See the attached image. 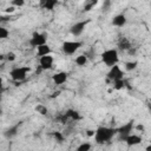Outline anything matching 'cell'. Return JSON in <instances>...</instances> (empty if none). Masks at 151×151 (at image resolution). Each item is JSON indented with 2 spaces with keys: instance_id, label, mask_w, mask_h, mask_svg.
<instances>
[{
  "instance_id": "obj_29",
  "label": "cell",
  "mask_w": 151,
  "mask_h": 151,
  "mask_svg": "<svg viewBox=\"0 0 151 151\" xmlns=\"http://www.w3.org/2000/svg\"><path fill=\"white\" fill-rule=\"evenodd\" d=\"M86 134H87L88 137H93V136H94V130H87V131H86Z\"/></svg>"
},
{
  "instance_id": "obj_1",
  "label": "cell",
  "mask_w": 151,
  "mask_h": 151,
  "mask_svg": "<svg viewBox=\"0 0 151 151\" xmlns=\"http://www.w3.org/2000/svg\"><path fill=\"white\" fill-rule=\"evenodd\" d=\"M117 134V129L107 127V126H99L94 130V142L97 144H105L110 142Z\"/></svg>"
},
{
  "instance_id": "obj_11",
  "label": "cell",
  "mask_w": 151,
  "mask_h": 151,
  "mask_svg": "<svg viewBox=\"0 0 151 151\" xmlns=\"http://www.w3.org/2000/svg\"><path fill=\"white\" fill-rule=\"evenodd\" d=\"M124 142L126 143L127 146H136V145H139V144L142 143V137L138 136V134L131 133V134H129V136L124 139Z\"/></svg>"
},
{
  "instance_id": "obj_17",
  "label": "cell",
  "mask_w": 151,
  "mask_h": 151,
  "mask_svg": "<svg viewBox=\"0 0 151 151\" xmlns=\"http://www.w3.org/2000/svg\"><path fill=\"white\" fill-rule=\"evenodd\" d=\"M74 61H76V64H77L78 66H85V65L87 64L88 59H87V55H86V54H79L78 57H76Z\"/></svg>"
},
{
  "instance_id": "obj_27",
  "label": "cell",
  "mask_w": 151,
  "mask_h": 151,
  "mask_svg": "<svg viewBox=\"0 0 151 151\" xmlns=\"http://www.w3.org/2000/svg\"><path fill=\"white\" fill-rule=\"evenodd\" d=\"M96 4H97V1H96V0H94V1H91L90 4H87V5H85V6H84V9H83V11H84V12H88V11H90V9H91Z\"/></svg>"
},
{
  "instance_id": "obj_22",
  "label": "cell",
  "mask_w": 151,
  "mask_h": 151,
  "mask_svg": "<svg viewBox=\"0 0 151 151\" xmlns=\"http://www.w3.org/2000/svg\"><path fill=\"white\" fill-rule=\"evenodd\" d=\"M35 111H37L38 113H40L41 116L47 114V107H46L45 105H42V104H38V105L35 106Z\"/></svg>"
},
{
  "instance_id": "obj_30",
  "label": "cell",
  "mask_w": 151,
  "mask_h": 151,
  "mask_svg": "<svg viewBox=\"0 0 151 151\" xmlns=\"http://www.w3.org/2000/svg\"><path fill=\"white\" fill-rule=\"evenodd\" d=\"M111 5V2L110 1H105L104 4H103V9H107V7Z\"/></svg>"
},
{
  "instance_id": "obj_12",
  "label": "cell",
  "mask_w": 151,
  "mask_h": 151,
  "mask_svg": "<svg viewBox=\"0 0 151 151\" xmlns=\"http://www.w3.org/2000/svg\"><path fill=\"white\" fill-rule=\"evenodd\" d=\"M19 126H20V123H18V124H15V125H12V126H9L7 130H5V132H4L5 138L12 139L13 137H15V136L18 134V132H19Z\"/></svg>"
},
{
  "instance_id": "obj_23",
  "label": "cell",
  "mask_w": 151,
  "mask_h": 151,
  "mask_svg": "<svg viewBox=\"0 0 151 151\" xmlns=\"http://www.w3.org/2000/svg\"><path fill=\"white\" fill-rule=\"evenodd\" d=\"M53 137L55 138V140L58 142V143H63L64 142V139H65V137H64V134L61 133V132H53Z\"/></svg>"
},
{
  "instance_id": "obj_4",
  "label": "cell",
  "mask_w": 151,
  "mask_h": 151,
  "mask_svg": "<svg viewBox=\"0 0 151 151\" xmlns=\"http://www.w3.org/2000/svg\"><path fill=\"white\" fill-rule=\"evenodd\" d=\"M81 46H83V42H81V41H71V40H67V41H64V42H63L61 50H63V52H64L66 55H72V54H74Z\"/></svg>"
},
{
  "instance_id": "obj_6",
  "label": "cell",
  "mask_w": 151,
  "mask_h": 151,
  "mask_svg": "<svg viewBox=\"0 0 151 151\" xmlns=\"http://www.w3.org/2000/svg\"><path fill=\"white\" fill-rule=\"evenodd\" d=\"M132 130H133V120H130V122L123 124L122 126H119L117 129V134H118L119 140H124L129 134H131Z\"/></svg>"
},
{
  "instance_id": "obj_7",
  "label": "cell",
  "mask_w": 151,
  "mask_h": 151,
  "mask_svg": "<svg viewBox=\"0 0 151 151\" xmlns=\"http://www.w3.org/2000/svg\"><path fill=\"white\" fill-rule=\"evenodd\" d=\"M107 79L111 80V81L124 79V72H123V70L118 65H114V66L110 67V70L107 72Z\"/></svg>"
},
{
  "instance_id": "obj_24",
  "label": "cell",
  "mask_w": 151,
  "mask_h": 151,
  "mask_svg": "<svg viewBox=\"0 0 151 151\" xmlns=\"http://www.w3.org/2000/svg\"><path fill=\"white\" fill-rule=\"evenodd\" d=\"M8 35H9L8 29L5 28V27H2V26H0V39H6Z\"/></svg>"
},
{
  "instance_id": "obj_18",
  "label": "cell",
  "mask_w": 151,
  "mask_h": 151,
  "mask_svg": "<svg viewBox=\"0 0 151 151\" xmlns=\"http://www.w3.org/2000/svg\"><path fill=\"white\" fill-rule=\"evenodd\" d=\"M112 84H113V88H114V90H117V91H119V90H123V88L126 86V81H125L124 79L114 80V81H112Z\"/></svg>"
},
{
  "instance_id": "obj_8",
  "label": "cell",
  "mask_w": 151,
  "mask_h": 151,
  "mask_svg": "<svg viewBox=\"0 0 151 151\" xmlns=\"http://www.w3.org/2000/svg\"><path fill=\"white\" fill-rule=\"evenodd\" d=\"M88 22H90V20H83V21H78V22L73 24L71 26V28H70L71 34L74 35V37H79L84 32V29H85V27H86V25Z\"/></svg>"
},
{
  "instance_id": "obj_14",
  "label": "cell",
  "mask_w": 151,
  "mask_h": 151,
  "mask_svg": "<svg viewBox=\"0 0 151 151\" xmlns=\"http://www.w3.org/2000/svg\"><path fill=\"white\" fill-rule=\"evenodd\" d=\"M51 54V47L45 44V45H41L39 47H37V57H44V55H48Z\"/></svg>"
},
{
  "instance_id": "obj_25",
  "label": "cell",
  "mask_w": 151,
  "mask_h": 151,
  "mask_svg": "<svg viewBox=\"0 0 151 151\" xmlns=\"http://www.w3.org/2000/svg\"><path fill=\"white\" fill-rule=\"evenodd\" d=\"M11 5L14 7H22L25 5V0H12Z\"/></svg>"
},
{
  "instance_id": "obj_26",
  "label": "cell",
  "mask_w": 151,
  "mask_h": 151,
  "mask_svg": "<svg viewBox=\"0 0 151 151\" xmlns=\"http://www.w3.org/2000/svg\"><path fill=\"white\" fill-rule=\"evenodd\" d=\"M5 57H6V60H8V61H14L17 55H15V53H14V52H8Z\"/></svg>"
},
{
  "instance_id": "obj_15",
  "label": "cell",
  "mask_w": 151,
  "mask_h": 151,
  "mask_svg": "<svg viewBox=\"0 0 151 151\" xmlns=\"http://www.w3.org/2000/svg\"><path fill=\"white\" fill-rule=\"evenodd\" d=\"M59 4L58 0H44V1H40V5L45 8V9H48V11H52L54 9V7Z\"/></svg>"
},
{
  "instance_id": "obj_16",
  "label": "cell",
  "mask_w": 151,
  "mask_h": 151,
  "mask_svg": "<svg viewBox=\"0 0 151 151\" xmlns=\"http://www.w3.org/2000/svg\"><path fill=\"white\" fill-rule=\"evenodd\" d=\"M64 114L66 116L67 119H71V120H79V119H80L79 112L76 111V110H72V109H68Z\"/></svg>"
},
{
  "instance_id": "obj_5",
  "label": "cell",
  "mask_w": 151,
  "mask_h": 151,
  "mask_svg": "<svg viewBox=\"0 0 151 151\" xmlns=\"http://www.w3.org/2000/svg\"><path fill=\"white\" fill-rule=\"evenodd\" d=\"M46 41H47V37H46V34H44V33H39V32H34V33L32 34V37L29 38L28 44H29V46L37 48V47H39V46H41V45H45Z\"/></svg>"
},
{
  "instance_id": "obj_28",
  "label": "cell",
  "mask_w": 151,
  "mask_h": 151,
  "mask_svg": "<svg viewBox=\"0 0 151 151\" xmlns=\"http://www.w3.org/2000/svg\"><path fill=\"white\" fill-rule=\"evenodd\" d=\"M14 11H15V7H14V6H12V5L5 8V12H6V13H8V14H9V13H14Z\"/></svg>"
},
{
  "instance_id": "obj_9",
  "label": "cell",
  "mask_w": 151,
  "mask_h": 151,
  "mask_svg": "<svg viewBox=\"0 0 151 151\" xmlns=\"http://www.w3.org/2000/svg\"><path fill=\"white\" fill-rule=\"evenodd\" d=\"M53 63H54V59H53V57L51 54L44 55V57H40L39 58V67L42 71L51 70L53 67Z\"/></svg>"
},
{
  "instance_id": "obj_20",
  "label": "cell",
  "mask_w": 151,
  "mask_h": 151,
  "mask_svg": "<svg viewBox=\"0 0 151 151\" xmlns=\"http://www.w3.org/2000/svg\"><path fill=\"white\" fill-rule=\"evenodd\" d=\"M118 46H119L122 50H126V51H129V50L131 48V45H130L129 40H127V39H125V38H122V39H120V41H119Z\"/></svg>"
},
{
  "instance_id": "obj_19",
  "label": "cell",
  "mask_w": 151,
  "mask_h": 151,
  "mask_svg": "<svg viewBox=\"0 0 151 151\" xmlns=\"http://www.w3.org/2000/svg\"><path fill=\"white\" fill-rule=\"evenodd\" d=\"M91 147H92V145L88 142H84L77 146L76 151H91Z\"/></svg>"
},
{
  "instance_id": "obj_33",
  "label": "cell",
  "mask_w": 151,
  "mask_h": 151,
  "mask_svg": "<svg viewBox=\"0 0 151 151\" xmlns=\"http://www.w3.org/2000/svg\"><path fill=\"white\" fill-rule=\"evenodd\" d=\"M145 151H151V145H150V144H149V145L145 147Z\"/></svg>"
},
{
  "instance_id": "obj_10",
  "label": "cell",
  "mask_w": 151,
  "mask_h": 151,
  "mask_svg": "<svg viewBox=\"0 0 151 151\" xmlns=\"http://www.w3.org/2000/svg\"><path fill=\"white\" fill-rule=\"evenodd\" d=\"M67 78H68V74H67L66 72H64V71L57 72V73H54V74L52 76V80H53L54 85H58V86L65 84L66 80H67Z\"/></svg>"
},
{
  "instance_id": "obj_21",
  "label": "cell",
  "mask_w": 151,
  "mask_h": 151,
  "mask_svg": "<svg viewBox=\"0 0 151 151\" xmlns=\"http://www.w3.org/2000/svg\"><path fill=\"white\" fill-rule=\"evenodd\" d=\"M138 66V61H136V60H131V61H126L125 63V70L126 71H132V70H134L136 67Z\"/></svg>"
},
{
  "instance_id": "obj_32",
  "label": "cell",
  "mask_w": 151,
  "mask_h": 151,
  "mask_svg": "<svg viewBox=\"0 0 151 151\" xmlns=\"http://www.w3.org/2000/svg\"><path fill=\"white\" fill-rule=\"evenodd\" d=\"M2 86H4V80H2V78L0 77V91H1V88H2Z\"/></svg>"
},
{
  "instance_id": "obj_31",
  "label": "cell",
  "mask_w": 151,
  "mask_h": 151,
  "mask_svg": "<svg viewBox=\"0 0 151 151\" xmlns=\"http://www.w3.org/2000/svg\"><path fill=\"white\" fill-rule=\"evenodd\" d=\"M136 129H137V130H142V131H144V126H143V125H137Z\"/></svg>"
},
{
  "instance_id": "obj_13",
  "label": "cell",
  "mask_w": 151,
  "mask_h": 151,
  "mask_svg": "<svg viewBox=\"0 0 151 151\" xmlns=\"http://www.w3.org/2000/svg\"><path fill=\"white\" fill-rule=\"evenodd\" d=\"M125 24H126V17L123 13L114 15L113 19H112V25L116 26V27H123Z\"/></svg>"
},
{
  "instance_id": "obj_34",
  "label": "cell",
  "mask_w": 151,
  "mask_h": 151,
  "mask_svg": "<svg viewBox=\"0 0 151 151\" xmlns=\"http://www.w3.org/2000/svg\"><path fill=\"white\" fill-rule=\"evenodd\" d=\"M2 116V107H1V104H0V117Z\"/></svg>"
},
{
  "instance_id": "obj_3",
  "label": "cell",
  "mask_w": 151,
  "mask_h": 151,
  "mask_svg": "<svg viewBox=\"0 0 151 151\" xmlns=\"http://www.w3.org/2000/svg\"><path fill=\"white\" fill-rule=\"evenodd\" d=\"M29 67L27 66H19V67H14L9 72V77L13 81H22L26 79L27 73L29 72Z\"/></svg>"
},
{
  "instance_id": "obj_2",
  "label": "cell",
  "mask_w": 151,
  "mask_h": 151,
  "mask_svg": "<svg viewBox=\"0 0 151 151\" xmlns=\"http://www.w3.org/2000/svg\"><path fill=\"white\" fill-rule=\"evenodd\" d=\"M101 60L103 63L109 66V67H112L114 65L118 64V60H119V55H118V51L114 50V48H109V50H105L103 53H101Z\"/></svg>"
}]
</instances>
